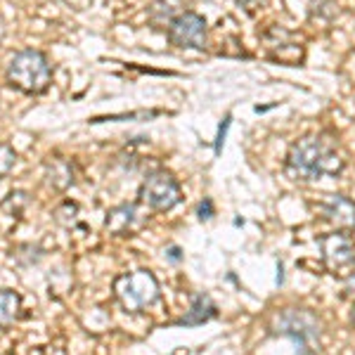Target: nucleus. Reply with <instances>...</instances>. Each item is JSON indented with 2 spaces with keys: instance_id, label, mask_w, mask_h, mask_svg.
Listing matches in <instances>:
<instances>
[{
  "instance_id": "nucleus-3",
  "label": "nucleus",
  "mask_w": 355,
  "mask_h": 355,
  "mask_svg": "<svg viewBox=\"0 0 355 355\" xmlns=\"http://www.w3.org/2000/svg\"><path fill=\"white\" fill-rule=\"evenodd\" d=\"M270 331L279 336H289L301 348V355L320 348V320L306 308H284L272 318Z\"/></svg>"
},
{
  "instance_id": "nucleus-13",
  "label": "nucleus",
  "mask_w": 355,
  "mask_h": 355,
  "mask_svg": "<svg viewBox=\"0 0 355 355\" xmlns=\"http://www.w3.org/2000/svg\"><path fill=\"white\" fill-rule=\"evenodd\" d=\"M21 296L12 289H0V327H10L17 320Z\"/></svg>"
},
{
  "instance_id": "nucleus-18",
  "label": "nucleus",
  "mask_w": 355,
  "mask_h": 355,
  "mask_svg": "<svg viewBox=\"0 0 355 355\" xmlns=\"http://www.w3.org/2000/svg\"><path fill=\"white\" fill-rule=\"evenodd\" d=\"M159 112H133V114H119V116H105V119H93L90 123H102V121H121V119H152Z\"/></svg>"
},
{
  "instance_id": "nucleus-17",
  "label": "nucleus",
  "mask_w": 355,
  "mask_h": 355,
  "mask_svg": "<svg viewBox=\"0 0 355 355\" xmlns=\"http://www.w3.org/2000/svg\"><path fill=\"white\" fill-rule=\"evenodd\" d=\"M230 123H232V114H225V119H223L220 125H218V135H216V145H214L216 154H220V150H223V142H225V137H227Z\"/></svg>"
},
{
  "instance_id": "nucleus-2",
  "label": "nucleus",
  "mask_w": 355,
  "mask_h": 355,
  "mask_svg": "<svg viewBox=\"0 0 355 355\" xmlns=\"http://www.w3.org/2000/svg\"><path fill=\"white\" fill-rule=\"evenodd\" d=\"M8 83L26 95H41L53 83V64L41 50H21L8 64Z\"/></svg>"
},
{
  "instance_id": "nucleus-23",
  "label": "nucleus",
  "mask_w": 355,
  "mask_h": 355,
  "mask_svg": "<svg viewBox=\"0 0 355 355\" xmlns=\"http://www.w3.org/2000/svg\"><path fill=\"white\" fill-rule=\"evenodd\" d=\"M351 320H353V324H355V306H353V313H351Z\"/></svg>"
},
{
  "instance_id": "nucleus-7",
  "label": "nucleus",
  "mask_w": 355,
  "mask_h": 355,
  "mask_svg": "<svg viewBox=\"0 0 355 355\" xmlns=\"http://www.w3.org/2000/svg\"><path fill=\"white\" fill-rule=\"evenodd\" d=\"M320 246H322V261L331 272H341L351 268L355 263V244L348 232H331L320 237Z\"/></svg>"
},
{
  "instance_id": "nucleus-4",
  "label": "nucleus",
  "mask_w": 355,
  "mask_h": 355,
  "mask_svg": "<svg viewBox=\"0 0 355 355\" xmlns=\"http://www.w3.org/2000/svg\"><path fill=\"white\" fill-rule=\"evenodd\" d=\"M112 289L125 313H140L159 299V282L150 270L119 275Z\"/></svg>"
},
{
  "instance_id": "nucleus-5",
  "label": "nucleus",
  "mask_w": 355,
  "mask_h": 355,
  "mask_svg": "<svg viewBox=\"0 0 355 355\" xmlns=\"http://www.w3.org/2000/svg\"><path fill=\"white\" fill-rule=\"evenodd\" d=\"M180 182L175 180L173 173H168L164 168L152 171L140 185V202L150 206L152 211H171L180 204Z\"/></svg>"
},
{
  "instance_id": "nucleus-9",
  "label": "nucleus",
  "mask_w": 355,
  "mask_h": 355,
  "mask_svg": "<svg viewBox=\"0 0 355 355\" xmlns=\"http://www.w3.org/2000/svg\"><path fill=\"white\" fill-rule=\"evenodd\" d=\"M218 315V308H216L214 299L209 294H194L190 311H187L182 318L175 320V327H199V324H206Z\"/></svg>"
},
{
  "instance_id": "nucleus-14",
  "label": "nucleus",
  "mask_w": 355,
  "mask_h": 355,
  "mask_svg": "<svg viewBox=\"0 0 355 355\" xmlns=\"http://www.w3.org/2000/svg\"><path fill=\"white\" fill-rule=\"evenodd\" d=\"M26 204H28L26 192H10L8 199L3 202V211H8L10 216H19Z\"/></svg>"
},
{
  "instance_id": "nucleus-15",
  "label": "nucleus",
  "mask_w": 355,
  "mask_h": 355,
  "mask_svg": "<svg viewBox=\"0 0 355 355\" xmlns=\"http://www.w3.org/2000/svg\"><path fill=\"white\" fill-rule=\"evenodd\" d=\"M76 214H78V206L71 204V202H64V204L60 206V209L55 211V220L60 223V225L71 227L73 223H76Z\"/></svg>"
},
{
  "instance_id": "nucleus-22",
  "label": "nucleus",
  "mask_w": 355,
  "mask_h": 355,
  "mask_svg": "<svg viewBox=\"0 0 355 355\" xmlns=\"http://www.w3.org/2000/svg\"><path fill=\"white\" fill-rule=\"evenodd\" d=\"M346 291H348V294H355V270H351V275H348V279H346Z\"/></svg>"
},
{
  "instance_id": "nucleus-11",
  "label": "nucleus",
  "mask_w": 355,
  "mask_h": 355,
  "mask_svg": "<svg viewBox=\"0 0 355 355\" xmlns=\"http://www.w3.org/2000/svg\"><path fill=\"white\" fill-rule=\"evenodd\" d=\"M185 12V0H154L147 8V19L154 28H168L175 17Z\"/></svg>"
},
{
  "instance_id": "nucleus-6",
  "label": "nucleus",
  "mask_w": 355,
  "mask_h": 355,
  "mask_svg": "<svg viewBox=\"0 0 355 355\" xmlns=\"http://www.w3.org/2000/svg\"><path fill=\"white\" fill-rule=\"evenodd\" d=\"M166 38L175 48H192L202 50L206 45V19L199 12L185 10L180 17H175L171 21V26L166 28Z\"/></svg>"
},
{
  "instance_id": "nucleus-16",
  "label": "nucleus",
  "mask_w": 355,
  "mask_h": 355,
  "mask_svg": "<svg viewBox=\"0 0 355 355\" xmlns=\"http://www.w3.org/2000/svg\"><path fill=\"white\" fill-rule=\"evenodd\" d=\"M17 152L10 145H0V178H5L15 168Z\"/></svg>"
},
{
  "instance_id": "nucleus-21",
  "label": "nucleus",
  "mask_w": 355,
  "mask_h": 355,
  "mask_svg": "<svg viewBox=\"0 0 355 355\" xmlns=\"http://www.w3.org/2000/svg\"><path fill=\"white\" fill-rule=\"evenodd\" d=\"M237 3L249 10V12H254V10H259L261 5H266V0H237Z\"/></svg>"
},
{
  "instance_id": "nucleus-20",
  "label": "nucleus",
  "mask_w": 355,
  "mask_h": 355,
  "mask_svg": "<svg viewBox=\"0 0 355 355\" xmlns=\"http://www.w3.org/2000/svg\"><path fill=\"white\" fill-rule=\"evenodd\" d=\"M166 259H168L171 263H180L182 261L180 246H168V249H166Z\"/></svg>"
},
{
  "instance_id": "nucleus-19",
  "label": "nucleus",
  "mask_w": 355,
  "mask_h": 355,
  "mask_svg": "<svg viewBox=\"0 0 355 355\" xmlns=\"http://www.w3.org/2000/svg\"><path fill=\"white\" fill-rule=\"evenodd\" d=\"M197 216H199V220H211V218L216 216L214 202H211L209 197H204L202 202H199V206H197Z\"/></svg>"
},
{
  "instance_id": "nucleus-10",
  "label": "nucleus",
  "mask_w": 355,
  "mask_h": 355,
  "mask_svg": "<svg viewBox=\"0 0 355 355\" xmlns=\"http://www.w3.org/2000/svg\"><path fill=\"white\" fill-rule=\"evenodd\" d=\"M140 216H137V206L135 204H121L114 206V209L107 214V230L112 234H128L133 232L137 225H140Z\"/></svg>"
},
{
  "instance_id": "nucleus-8",
  "label": "nucleus",
  "mask_w": 355,
  "mask_h": 355,
  "mask_svg": "<svg viewBox=\"0 0 355 355\" xmlns=\"http://www.w3.org/2000/svg\"><path fill=\"white\" fill-rule=\"evenodd\" d=\"M322 218L331 223L339 232L355 230V202L343 194H324L322 202L318 204Z\"/></svg>"
},
{
  "instance_id": "nucleus-1",
  "label": "nucleus",
  "mask_w": 355,
  "mask_h": 355,
  "mask_svg": "<svg viewBox=\"0 0 355 355\" xmlns=\"http://www.w3.org/2000/svg\"><path fill=\"white\" fill-rule=\"evenodd\" d=\"M343 159L336 147L320 135H306L289 147L287 173L294 180H318L322 175H339Z\"/></svg>"
},
{
  "instance_id": "nucleus-12",
  "label": "nucleus",
  "mask_w": 355,
  "mask_h": 355,
  "mask_svg": "<svg viewBox=\"0 0 355 355\" xmlns=\"http://www.w3.org/2000/svg\"><path fill=\"white\" fill-rule=\"evenodd\" d=\"M48 182L53 187H57V190H67V187L73 185V166L71 162H67V159H53V162H48Z\"/></svg>"
}]
</instances>
